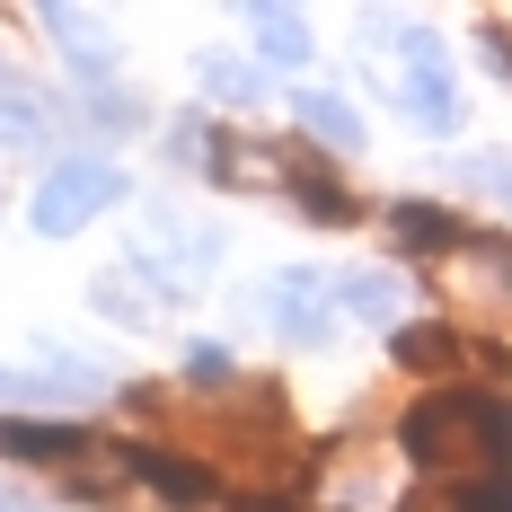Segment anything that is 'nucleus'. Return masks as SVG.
<instances>
[{
    "label": "nucleus",
    "instance_id": "423d86ee",
    "mask_svg": "<svg viewBox=\"0 0 512 512\" xmlns=\"http://www.w3.org/2000/svg\"><path fill=\"white\" fill-rule=\"evenodd\" d=\"M398 362L424 371V380H442V389H486V380L504 371V354L477 345V336H460L451 318H442V327H407V336H398Z\"/></svg>",
    "mask_w": 512,
    "mask_h": 512
},
{
    "label": "nucleus",
    "instance_id": "ddd939ff",
    "mask_svg": "<svg viewBox=\"0 0 512 512\" xmlns=\"http://www.w3.org/2000/svg\"><path fill=\"white\" fill-rule=\"evenodd\" d=\"M204 89H212V98H230V106H248L256 89H265V71L239 62V53H204Z\"/></svg>",
    "mask_w": 512,
    "mask_h": 512
},
{
    "label": "nucleus",
    "instance_id": "39448f33",
    "mask_svg": "<svg viewBox=\"0 0 512 512\" xmlns=\"http://www.w3.org/2000/svg\"><path fill=\"white\" fill-rule=\"evenodd\" d=\"M389 36H398V62H389L398 106H407L415 124L451 133V124H460V89H451V62H442V45H433L424 27H389Z\"/></svg>",
    "mask_w": 512,
    "mask_h": 512
},
{
    "label": "nucleus",
    "instance_id": "20e7f679",
    "mask_svg": "<svg viewBox=\"0 0 512 512\" xmlns=\"http://www.w3.org/2000/svg\"><path fill=\"white\" fill-rule=\"evenodd\" d=\"M106 204H124V168H115V159H62V168H45L27 221H36L45 239H71V230H89Z\"/></svg>",
    "mask_w": 512,
    "mask_h": 512
},
{
    "label": "nucleus",
    "instance_id": "f03ea898",
    "mask_svg": "<svg viewBox=\"0 0 512 512\" xmlns=\"http://www.w3.org/2000/svg\"><path fill=\"white\" fill-rule=\"evenodd\" d=\"M433 292L451 301L460 336H486L495 354H512V239L495 230H460L433 256Z\"/></svg>",
    "mask_w": 512,
    "mask_h": 512
},
{
    "label": "nucleus",
    "instance_id": "7ed1b4c3",
    "mask_svg": "<svg viewBox=\"0 0 512 512\" xmlns=\"http://www.w3.org/2000/svg\"><path fill=\"white\" fill-rule=\"evenodd\" d=\"M212 256H221V239H212L204 221L151 212V221H142V256H133L124 274H151V301H186V292L212 274Z\"/></svg>",
    "mask_w": 512,
    "mask_h": 512
},
{
    "label": "nucleus",
    "instance_id": "1a4fd4ad",
    "mask_svg": "<svg viewBox=\"0 0 512 512\" xmlns=\"http://www.w3.org/2000/svg\"><path fill=\"white\" fill-rule=\"evenodd\" d=\"M53 98L45 89H27L18 71H0V151H36V142H53Z\"/></svg>",
    "mask_w": 512,
    "mask_h": 512
},
{
    "label": "nucleus",
    "instance_id": "0eeeda50",
    "mask_svg": "<svg viewBox=\"0 0 512 512\" xmlns=\"http://www.w3.org/2000/svg\"><path fill=\"white\" fill-rule=\"evenodd\" d=\"M265 318H274L292 345H327V327H336V274H309V265L274 274V283H265Z\"/></svg>",
    "mask_w": 512,
    "mask_h": 512
},
{
    "label": "nucleus",
    "instance_id": "f8f14e48",
    "mask_svg": "<svg viewBox=\"0 0 512 512\" xmlns=\"http://www.w3.org/2000/svg\"><path fill=\"white\" fill-rule=\"evenodd\" d=\"M336 309L389 327V318H398V283H389V274H336Z\"/></svg>",
    "mask_w": 512,
    "mask_h": 512
},
{
    "label": "nucleus",
    "instance_id": "a211bd4d",
    "mask_svg": "<svg viewBox=\"0 0 512 512\" xmlns=\"http://www.w3.org/2000/svg\"><path fill=\"white\" fill-rule=\"evenodd\" d=\"M0 512H36V504H18V495H0Z\"/></svg>",
    "mask_w": 512,
    "mask_h": 512
},
{
    "label": "nucleus",
    "instance_id": "4468645a",
    "mask_svg": "<svg viewBox=\"0 0 512 512\" xmlns=\"http://www.w3.org/2000/svg\"><path fill=\"white\" fill-rule=\"evenodd\" d=\"M98 309L106 318H124V327H151V292H133V283H124V265H115V274H98Z\"/></svg>",
    "mask_w": 512,
    "mask_h": 512
},
{
    "label": "nucleus",
    "instance_id": "f3484780",
    "mask_svg": "<svg viewBox=\"0 0 512 512\" xmlns=\"http://www.w3.org/2000/svg\"><path fill=\"white\" fill-rule=\"evenodd\" d=\"M407 512H460V495L451 486H424V495H407Z\"/></svg>",
    "mask_w": 512,
    "mask_h": 512
},
{
    "label": "nucleus",
    "instance_id": "f257e3e1",
    "mask_svg": "<svg viewBox=\"0 0 512 512\" xmlns=\"http://www.w3.org/2000/svg\"><path fill=\"white\" fill-rule=\"evenodd\" d=\"M407 451L415 468H433L442 486H477V477H504L512 468V407L486 389H433L407 415Z\"/></svg>",
    "mask_w": 512,
    "mask_h": 512
},
{
    "label": "nucleus",
    "instance_id": "9d476101",
    "mask_svg": "<svg viewBox=\"0 0 512 512\" xmlns=\"http://www.w3.org/2000/svg\"><path fill=\"white\" fill-rule=\"evenodd\" d=\"M292 124H301L318 151H362V115L327 89H292Z\"/></svg>",
    "mask_w": 512,
    "mask_h": 512
},
{
    "label": "nucleus",
    "instance_id": "6e6552de",
    "mask_svg": "<svg viewBox=\"0 0 512 512\" xmlns=\"http://www.w3.org/2000/svg\"><path fill=\"white\" fill-rule=\"evenodd\" d=\"M45 36L71 53V80H89L98 98H115V89H106V80H115V53H106V27L89 9H45Z\"/></svg>",
    "mask_w": 512,
    "mask_h": 512
},
{
    "label": "nucleus",
    "instance_id": "9b49d317",
    "mask_svg": "<svg viewBox=\"0 0 512 512\" xmlns=\"http://www.w3.org/2000/svg\"><path fill=\"white\" fill-rule=\"evenodd\" d=\"M248 36L265 62H309V18L301 9H274V0H256L248 9Z\"/></svg>",
    "mask_w": 512,
    "mask_h": 512
},
{
    "label": "nucleus",
    "instance_id": "dca6fc26",
    "mask_svg": "<svg viewBox=\"0 0 512 512\" xmlns=\"http://www.w3.org/2000/svg\"><path fill=\"white\" fill-rule=\"evenodd\" d=\"M460 177H468V186H486V195H512V159H495V151H486V159H468Z\"/></svg>",
    "mask_w": 512,
    "mask_h": 512
},
{
    "label": "nucleus",
    "instance_id": "2eb2a0df",
    "mask_svg": "<svg viewBox=\"0 0 512 512\" xmlns=\"http://www.w3.org/2000/svg\"><path fill=\"white\" fill-rule=\"evenodd\" d=\"M460 495V512H512V468L504 477H477V486H451Z\"/></svg>",
    "mask_w": 512,
    "mask_h": 512
}]
</instances>
